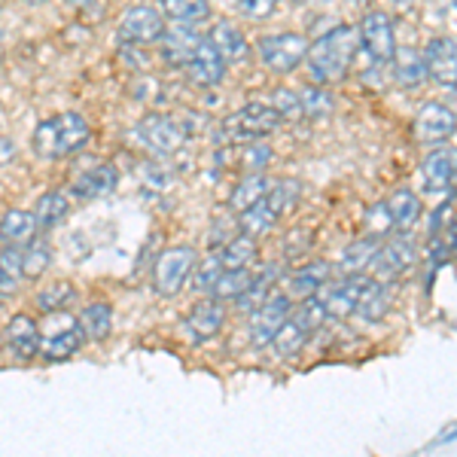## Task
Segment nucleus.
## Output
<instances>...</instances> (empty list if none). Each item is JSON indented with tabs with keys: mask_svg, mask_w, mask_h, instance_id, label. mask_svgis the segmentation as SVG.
Instances as JSON below:
<instances>
[{
	"mask_svg": "<svg viewBox=\"0 0 457 457\" xmlns=\"http://www.w3.org/2000/svg\"><path fill=\"white\" fill-rule=\"evenodd\" d=\"M357 49H360L357 31H351V28H345V25H338L329 34L317 37L312 46H308V55H305L308 77L320 86L336 83V79H342L345 73L351 71Z\"/></svg>",
	"mask_w": 457,
	"mask_h": 457,
	"instance_id": "obj_1",
	"label": "nucleus"
},
{
	"mask_svg": "<svg viewBox=\"0 0 457 457\" xmlns=\"http://www.w3.org/2000/svg\"><path fill=\"white\" fill-rule=\"evenodd\" d=\"M88 122L73 110H64L58 116H49L34 129V153L40 159H68L88 144Z\"/></svg>",
	"mask_w": 457,
	"mask_h": 457,
	"instance_id": "obj_2",
	"label": "nucleus"
},
{
	"mask_svg": "<svg viewBox=\"0 0 457 457\" xmlns=\"http://www.w3.org/2000/svg\"><path fill=\"white\" fill-rule=\"evenodd\" d=\"M198 262V250L193 245H177L162 250L153 262V290L162 299H174L180 296L189 287V275H193Z\"/></svg>",
	"mask_w": 457,
	"mask_h": 457,
	"instance_id": "obj_3",
	"label": "nucleus"
},
{
	"mask_svg": "<svg viewBox=\"0 0 457 457\" xmlns=\"http://www.w3.org/2000/svg\"><path fill=\"white\" fill-rule=\"evenodd\" d=\"M284 120L275 113L271 104H262V101H250V104L238 107L228 120H223L220 125V135L217 141H228V144H250V141H260V137L271 135Z\"/></svg>",
	"mask_w": 457,
	"mask_h": 457,
	"instance_id": "obj_4",
	"label": "nucleus"
},
{
	"mask_svg": "<svg viewBox=\"0 0 457 457\" xmlns=\"http://www.w3.org/2000/svg\"><path fill=\"white\" fill-rule=\"evenodd\" d=\"M308 37L302 34H265L256 40V58L265 71L271 73H293L299 64H305V55H308Z\"/></svg>",
	"mask_w": 457,
	"mask_h": 457,
	"instance_id": "obj_5",
	"label": "nucleus"
},
{
	"mask_svg": "<svg viewBox=\"0 0 457 457\" xmlns=\"http://www.w3.org/2000/svg\"><path fill=\"white\" fill-rule=\"evenodd\" d=\"M137 141L156 156H174L187 144V129L168 113H150L137 122Z\"/></svg>",
	"mask_w": 457,
	"mask_h": 457,
	"instance_id": "obj_6",
	"label": "nucleus"
},
{
	"mask_svg": "<svg viewBox=\"0 0 457 457\" xmlns=\"http://www.w3.org/2000/svg\"><path fill=\"white\" fill-rule=\"evenodd\" d=\"M165 34V12L150 4H135L122 12L120 19V37L129 46H150L159 43Z\"/></svg>",
	"mask_w": 457,
	"mask_h": 457,
	"instance_id": "obj_7",
	"label": "nucleus"
},
{
	"mask_svg": "<svg viewBox=\"0 0 457 457\" xmlns=\"http://www.w3.org/2000/svg\"><path fill=\"white\" fill-rule=\"evenodd\" d=\"M290 314H293V299L287 296L284 290L269 293L262 305L250 312V342H253L256 348L271 345V338H275V333L284 327V320Z\"/></svg>",
	"mask_w": 457,
	"mask_h": 457,
	"instance_id": "obj_8",
	"label": "nucleus"
},
{
	"mask_svg": "<svg viewBox=\"0 0 457 457\" xmlns=\"http://www.w3.org/2000/svg\"><path fill=\"white\" fill-rule=\"evenodd\" d=\"M360 46L366 49V55L372 62L385 64L396 53V31H394V19L381 10H372L370 16L360 21Z\"/></svg>",
	"mask_w": 457,
	"mask_h": 457,
	"instance_id": "obj_9",
	"label": "nucleus"
},
{
	"mask_svg": "<svg viewBox=\"0 0 457 457\" xmlns=\"http://www.w3.org/2000/svg\"><path fill=\"white\" fill-rule=\"evenodd\" d=\"M457 131V113L452 107L439 104V101H427L421 104L415 116V125H411V135H415L418 144H445Z\"/></svg>",
	"mask_w": 457,
	"mask_h": 457,
	"instance_id": "obj_10",
	"label": "nucleus"
},
{
	"mask_svg": "<svg viewBox=\"0 0 457 457\" xmlns=\"http://www.w3.org/2000/svg\"><path fill=\"white\" fill-rule=\"evenodd\" d=\"M223 323H226V305H223V299L208 296V299L195 302L193 312L183 317L180 333L187 336L193 345H202V342H208V338L217 336L220 329H223Z\"/></svg>",
	"mask_w": 457,
	"mask_h": 457,
	"instance_id": "obj_11",
	"label": "nucleus"
},
{
	"mask_svg": "<svg viewBox=\"0 0 457 457\" xmlns=\"http://www.w3.org/2000/svg\"><path fill=\"white\" fill-rule=\"evenodd\" d=\"M427 77L439 88H457V40L454 37H433L424 49Z\"/></svg>",
	"mask_w": 457,
	"mask_h": 457,
	"instance_id": "obj_12",
	"label": "nucleus"
},
{
	"mask_svg": "<svg viewBox=\"0 0 457 457\" xmlns=\"http://www.w3.org/2000/svg\"><path fill=\"white\" fill-rule=\"evenodd\" d=\"M116 187H120V171H116L113 162H92V165H86L71 180L73 198H83V202H88V198H104Z\"/></svg>",
	"mask_w": 457,
	"mask_h": 457,
	"instance_id": "obj_13",
	"label": "nucleus"
},
{
	"mask_svg": "<svg viewBox=\"0 0 457 457\" xmlns=\"http://www.w3.org/2000/svg\"><path fill=\"white\" fill-rule=\"evenodd\" d=\"M457 177V150L454 146H436V150L427 153L424 165H421V183L424 193L430 195H442L448 193V187Z\"/></svg>",
	"mask_w": 457,
	"mask_h": 457,
	"instance_id": "obj_14",
	"label": "nucleus"
},
{
	"mask_svg": "<svg viewBox=\"0 0 457 457\" xmlns=\"http://www.w3.org/2000/svg\"><path fill=\"white\" fill-rule=\"evenodd\" d=\"M40 323L34 320L31 314L19 312L12 314L10 320H6L4 327V342L6 348H10V353L16 360H31V357H40Z\"/></svg>",
	"mask_w": 457,
	"mask_h": 457,
	"instance_id": "obj_15",
	"label": "nucleus"
},
{
	"mask_svg": "<svg viewBox=\"0 0 457 457\" xmlns=\"http://www.w3.org/2000/svg\"><path fill=\"white\" fill-rule=\"evenodd\" d=\"M418 260V250L411 245L409 238H394L390 245L378 247V253H375V260L370 269H375V275H378V281H396L400 275L415 265Z\"/></svg>",
	"mask_w": 457,
	"mask_h": 457,
	"instance_id": "obj_16",
	"label": "nucleus"
},
{
	"mask_svg": "<svg viewBox=\"0 0 457 457\" xmlns=\"http://www.w3.org/2000/svg\"><path fill=\"white\" fill-rule=\"evenodd\" d=\"M187 73H189V79L198 83V86L223 83L226 62H223V55L217 53V46H213L208 37H202V43H198V49L193 53V58L187 62Z\"/></svg>",
	"mask_w": 457,
	"mask_h": 457,
	"instance_id": "obj_17",
	"label": "nucleus"
},
{
	"mask_svg": "<svg viewBox=\"0 0 457 457\" xmlns=\"http://www.w3.org/2000/svg\"><path fill=\"white\" fill-rule=\"evenodd\" d=\"M329 275H333V265H329V262H323V260L308 262L305 269H296L290 278H287L284 293L293 302H302V299L314 296V293H320V287L329 281Z\"/></svg>",
	"mask_w": 457,
	"mask_h": 457,
	"instance_id": "obj_18",
	"label": "nucleus"
},
{
	"mask_svg": "<svg viewBox=\"0 0 457 457\" xmlns=\"http://www.w3.org/2000/svg\"><path fill=\"white\" fill-rule=\"evenodd\" d=\"M208 40L217 46V53L223 55L226 64H247L250 62L247 37L241 34V28L232 25V21H217V25L211 28Z\"/></svg>",
	"mask_w": 457,
	"mask_h": 457,
	"instance_id": "obj_19",
	"label": "nucleus"
},
{
	"mask_svg": "<svg viewBox=\"0 0 457 457\" xmlns=\"http://www.w3.org/2000/svg\"><path fill=\"white\" fill-rule=\"evenodd\" d=\"M198 43H202V37L195 34V25H174L171 31L165 28L159 46H162V55H165L168 64H174V68H187V62L193 58Z\"/></svg>",
	"mask_w": 457,
	"mask_h": 457,
	"instance_id": "obj_20",
	"label": "nucleus"
},
{
	"mask_svg": "<svg viewBox=\"0 0 457 457\" xmlns=\"http://www.w3.org/2000/svg\"><path fill=\"white\" fill-rule=\"evenodd\" d=\"M86 345L83 333H79L77 320H68L62 329L55 333H43L40 338V357L43 360H53V363H62V360H71L73 353Z\"/></svg>",
	"mask_w": 457,
	"mask_h": 457,
	"instance_id": "obj_21",
	"label": "nucleus"
},
{
	"mask_svg": "<svg viewBox=\"0 0 457 457\" xmlns=\"http://www.w3.org/2000/svg\"><path fill=\"white\" fill-rule=\"evenodd\" d=\"M71 217V195L62 193V189H49L37 198L34 204V220L40 232H53L55 226H62L64 220Z\"/></svg>",
	"mask_w": 457,
	"mask_h": 457,
	"instance_id": "obj_22",
	"label": "nucleus"
},
{
	"mask_svg": "<svg viewBox=\"0 0 457 457\" xmlns=\"http://www.w3.org/2000/svg\"><path fill=\"white\" fill-rule=\"evenodd\" d=\"M37 220L34 211H21V208H10L0 217V241L12 247H25L28 241L37 238Z\"/></svg>",
	"mask_w": 457,
	"mask_h": 457,
	"instance_id": "obj_23",
	"label": "nucleus"
},
{
	"mask_svg": "<svg viewBox=\"0 0 457 457\" xmlns=\"http://www.w3.org/2000/svg\"><path fill=\"white\" fill-rule=\"evenodd\" d=\"M77 327L86 342H104L113 333V308H110V302H88L77 314Z\"/></svg>",
	"mask_w": 457,
	"mask_h": 457,
	"instance_id": "obj_24",
	"label": "nucleus"
},
{
	"mask_svg": "<svg viewBox=\"0 0 457 457\" xmlns=\"http://www.w3.org/2000/svg\"><path fill=\"white\" fill-rule=\"evenodd\" d=\"M73 302H77V287L71 281H64V278L43 284L40 290L34 293V308L40 314H62V312H68Z\"/></svg>",
	"mask_w": 457,
	"mask_h": 457,
	"instance_id": "obj_25",
	"label": "nucleus"
},
{
	"mask_svg": "<svg viewBox=\"0 0 457 457\" xmlns=\"http://www.w3.org/2000/svg\"><path fill=\"white\" fill-rule=\"evenodd\" d=\"M260 256V241L247 232H235L232 238L220 247V260H223V269H250Z\"/></svg>",
	"mask_w": 457,
	"mask_h": 457,
	"instance_id": "obj_26",
	"label": "nucleus"
},
{
	"mask_svg": "<svg viewBox=\"0 0 457 457\" xmlns=\"http://www.w3.org/2000/svg\"><path fill=\"white\" fill-rule=\"evenodd\" d=\"M269 189H271V183H269V177H265L262 171L245 174L238 183H235L232 195H228V208H232L235 213L253 208L256 202H262V198L269 195Z\"/></svg>",
	"mask_w": 457,
	"mask_h": 457,
	"instance_id": "obj_27",
	"label": "nucleus"
},
{
	"mask_svg": "<svg viewBox=\"0 0 457 457\" xmlns=\"http://www.w3.org/2000/svg\"><path fill=\"white\" fill-rule=\"evenodd\" d=\"M387 211H390L394 228L409 232V228H415L418 220H421V198L411 193V189H396V193L387 198Z\"/></svg>",
	"mask_w": 457,
	"mask_h": 457,
	"instance_id": "obj_28",
	"label": "nucleus"
},
{
	"mask_svg": "<svg viewBox=\"0 0 457 457\" xmlns=\"http://www.w3.org/2000/svg\"><path fill=\"white\" fill-rule=\"evenodd\" d=\"M390 64H394V79L400 83L403 88H415L421 86L427 79V68H424V55L415 53L411 46H403L396 49L394 58H390Z\"/></svg>",
	"mask_w": 457,
	"mask_h": 457,
	"instance_id": "obj_29",
	"label": "nucleus"
},
{
	"mask_svg": "<svg viewBox=\"0 0 457 457\" xmlns=\"http://www.w3.org/2000/svg\"><path fill=\"white\" fill-rule=\"evenodd\" d=\"M308 338H312V333H308L296 317L290 314L284 320V327L275 333V338H271V348H275V353L281 360H293V357H299V353H302V348L308 345Z\"/></svg>",
	"mask_w": 457,
	"mask_h": 457,
	"instance_id": "obj_30",
	"label": "nucleus"
},
{
	"mask_svg": "<svg viewBox=\"0 0 457 457\" xmlns=\"http://www.w3.org/2000/svg\"><path fill=\"white\" fill-rule=\"evenodd\" d=\"M53 256H55V250L46 238L37 235L34 241H28V245L21 247V271H25L28 281H40L49 271V265H53Z\"/></svg>",
	"mask_w": 457,
	"mask_h": 457,
	"instance_id": "obj_31",
	"label": "nucleus"
},
{
	"mask_svg": "<svg viewBox=\"0 0 457 457\" xmlns=\"http://www.w3.org/2000/svg\"><path fill=\"white\" fill-rule=\"evenodd\" d=\"M25 281V271H21V247L6 245L0 250V299L16 296Z\"/></svg>",
	"mask_w": 457,
	"mask_h": 457,
	"instance_id": "obj_32",
	"label": "nucleus"
},
{
	"mask_svg": "<svg viewBox=\"0 0 457 457\" xmlns=\"http://www.w3.org/2000/svg\"><path fill=\"white\" fill-rule=\"evenodd\" d=\"M381 241L378 238H360L353 241L351 247L342 250V256H338V269L345 271V275H357V271H366L375 260V253H378Z\"/></svg>",
	"mask_w": 457,
	"mask_h": 457,
	"instance_id": "obj_33",
	"label": "nucleus"
},
{
	"mask_svg": "<svg viewBox=\"0 0 457 457\" xmlns=\"http://www.w3.org/2000/svg\"><path fill=\"white\" fill-rule=\"evenodd\" d=\"M162 12L177 25H198L211 19V0H162Z\"/></svg>",
	"mask_w": 457,
	"mask_h": 457,
	"instance_id": "obj_34",
	"label": "nucleus"
},
{
	"mask_svg": "<svg viewBox=\"0 0 457 457\" xmlns=\"http://www.w3.org/2000/svg\"><path fill=\"white\" fill-rule=\"evenodd\" d=\"M278 213L269 208V202H256L253 208H247V211H241L238 213V228L241 232H247V235H253V238H260V235H269L271 228L278 226Z\"/></svg>",
	"mask_w": 457,
	"mask_h": 457,
	"instance_id": "obj_35",
	"label": "nucleus"
},
{
	"mask_svg": "<svg viewBox=\"0 0 457 457\" xmlns=\"http://www.w3.org/2000/svg\"><path fill=\"white\" fill-rule=\"evenodd\" d=\"M250 284H253V271H250V269H223L217 281H213L208 296L223 299V302L226 299H238Z\"/></svg>",
	"mask_w": 457,
	"mask_h": 457,
	"instance_id": "obj_36",
	"label": "nucleus"
},
{
	"mask_svg": "<svg viewBox=\"0 0 457 457\" xmlns=\"http://www.w3.org/2000/svg\"><path fill=\"white\" fill-rule=\"evenodd\" d=\"M299 104H302V116H308V120H327L336 110V98L317 83L299 88Z\"/></svg>",
	"mask_w": 457,
	"mask_h": 457,
	"instance_id": "obj_37",
	"label": "nucleus"
},
{
	"mask_svg": "<svg viewBox=\"0 0 457 457\" xmlns=\"http://www.w3.org/2000/svg\"><path fill=\"white\" fill-rule=\"evenodd\" d=\"M220 271H223V260H220V250H213L211 256H204V260L195 262L193 275H189V290L208 296L213 281L220 278Z\"/></svg>",
	"mask_w": 457,
	"mask_h": 457,
	"instance_id": "obj_38",
	"label": "nucleus"
},
{
	"mask_svg": "<svg viewBox=\"0 0 457 457\" xmlns=\"http://www.w3.org/2000/svg\"><path fill=\"white\" fill-rule=\"evenodd\" d=\"M299 195H302L299 180H278L275 187L269 189L265 202H269V208L275 211L278 217H284V213H290L299 204Z\"/></svg>",
	"mask_w": 457,
	"mask_h": 457,
	"instance_id": "obj_39",
	"label": "nucleus"
},
{
	"mask_svg": "<svg viewBox=\"0 0 457 457\" xmlns=\"http://www.w3.org/2000/svg\"><path fill=\"white\" fill-rule=\"evenodd\" d=\"M296 320L302 323V327L308 329V333H317V329L323 327V323L329 320V312H327V305H323V299L317 296H308V299H302V305L296 308Z\"/></svg>",
	"mask_w": 457,
	"mask_h": 457,
	"instance_id": "obj_40",
	"label": "nucleus"
},
{
	"mask_svg": "<svg viewBox=\"0 0 457 457\" xmlns=\"http://www.w3.org/2000/svg\"><path fill=\"white\" fill-rule=\"evenodd\" d=\"M269 104L275 107V113L281 116V120H299L302 116V104H299V92H293V88H275L269 98Z\"/></svg>",
	"mask_w": 457,
	"mask_h": 457,
	"instance_id": "obj_41",
	"label": "nucleus"
},
{
	"mask_svg": "<svg viewBox=\"0 0 457 457\" xmlns=\"http://www.w3.org/2000/svg\"><path fill=\"white\" fill-rule=\"evenodd\" d=\"M271 162V146H265L260 141H250V144H241V165L247 168V174L253 171H265Z\"/></svg>",
	"mask_w": 457,
	"mask_h": 457,
	"instance_id": "obj_42",
	"label": "nucleus"
},
{
	"mask_svg": "<svg viewBox=\"0 0 457 457\" xmlns=\"http://www.w3.org/2000/svg\"><path fill=\"white\" fill-rule=\"evenodd\" d=\"M394 223H390V211H387V202L375 204V208L366 211V232L372 235V238H381V235H387Z\"/></svg>",
	"mask_w": 457,
	"mask_h": 457,
	"instance_id": "obj_43",
	"label": "nucleus"
},
{
	"mask_svg": "<svg viewBox=\"0 0 457 457\" xmlns=\"http://www.w3.org/2000/svg\"><path fill=\"white\" fill-rule=\"evenodd\" d=\"M235 6H238V12L245 19L262 21V19H269L271 12H275L278 0H235Z\"/></svg>",
	"mask_w": 457,
	"mask_h": 457,
	"instance_id": "obj_44",
	"label": "nucleus"
},
{
	"mask_svg": "<svg viewBox=\"0 0 457 457\" xmlns=\"http://www.w3.org/2000/svg\"><path fill=\"white\" fill-rule=\"evenodd\" d=\"M21 4H25V6H43L46 0H21Z\"/></svg>",
	"mask_w": 457,
	"mask_h": 457,
	"instance_id": "obj_45",
	"label": "nucleus"
},
{
	"mask_svg": "<svg viewBox=\"0 0 457 457\" xmlns=\"http://www.w3.org/2000/svg\"><path fill=\"white\" fill-rule=\"evenodd\" d=\"M302 4H329V0H302Z\"/></svg>",
	"mask_w": 457,
	"mask_h": 457,
	"instance_id": "obj_46",
	"label": "nucleus"
}]
</instances>
